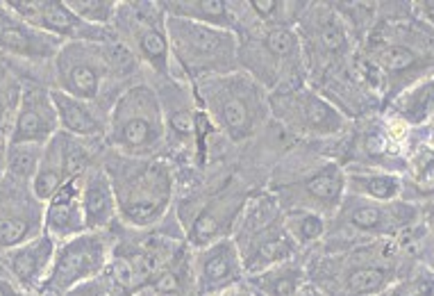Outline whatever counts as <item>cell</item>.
Instances as JSON below:
<instances>
[{
    "label": "cell",
    "instance_id": "cell-1",
    "mask_svg": "<svg viewBox=\"0 0 434 296\" xmlns=\"http://www.w3.org/2000/svg\"><path fill=\"white\" fill-rule=\"evenodd\" d=\"M137 60L126 46L111 41H66L53 60L55 89L111 107L130 85Z\"/></svg>",
    "mask_w": 434,
    "mask_h": 296
},
{
    "label": "cell",
    "instance_id": "cell-2",
    "mask_svg": "<svg viewBox=\"0 0 434 296\" xmlns=\"http://www.w3.org/2000/svg\"><path fill=\"white\" fill-rule=\"evenodd\" d=\"M102 166L116 199L118 221L130 228H155L175 199V173L164 157H126L107 151Z\"/></svg>",
    "mask_w": 434,
    "mask_h": 296
},
{
    "label": "cell",
    "instance_id": "cell-3",
    "mask_svg": "<svg viewBox=\"0 0 434 296\" xmlns=\"http://www.w3.org/2000/svg\"><path fill=\"white\" fill-rule=\"evenodd\" d=\"M232 12L239 34V69L257 80L269 94L305 85L307 69L296 27L255 23L243 16L239 3H232Z\"/></svg>",
    "mask_w": 434,
    "mask_h": 296
},
{
    "label": "cell",
    "instance_id": "cell-4",
    "mask_svg": "<svg viewBox=\"0 0 434 296\" xmlns=\"http://www.w3.org/2000/svg\"><path fill=\"white\" fill-rule=\"evenodd\" d=\"M198 105L232 144L252 140L271 119L269 91L246 71L194 82Z\"/></svg>",
    "mask_w": 434,
    "mask_h": 296
},
{
    "label": "cell",
    "instance_id": "cell-5",
    "mask_svg": "<svg viewBox=\"0 0 434 296\" xmlns=\"http://www.w3.org/2000/svg\"><path fill=\"white\" fill-rule=\"evenodd\" d=\"M105 144L126 157H162L166 119L162 100L150 82H130L109 107Z\"/></svg>",
    "mask_w": 434,
    "mask_h": 296
},
{
    "label": "cell",
    "instance_id": "cell-6",
    "mask_svg": "<svg viewBox=\"0 0 434 296\" xmlns=\"http://www.w3.org/2000/svg\"><path fill=\"white\" fill-rule=\"evenodd\" d=\"M230 237L237 244L246 276L266 271L298 253L287 233L285 210L269 189L248 194Z\"/></svg>",
    "mask_w": 434,
    "mask_h": 296
},
{
    "label": "cell",
    "instance_id": "cell-7",
    "mask_svg": "<svg viewBox=\"0 0 434 296\" xmlns=\"http://www.w3.org/2000/svg\"><path fill=\"white\" fill-rule=\"evenodd\" d=\"M269 191L285 212L307 210L330 219L346 196V171L330 160L289 155L273 171Z\"/></svg>",
    "mask_w": 434,
    "mask_h": 296
},
{
    "label": "cell",
    "instance_id": "cell-8",
    "mask_svg": "<svg viewBox=\"0 0 434 296\" xmlns=\"http://www.w3.org/2000/svg\"><path fill=\"white\" fill-rule=\"evenodd\" d=\"M166 32L173 67L184 80L198 82L239 71V34L234 30L166 16Z\"/></svg>",
    "mask_w": 434,
    "mask_h": 296
},
{
    "label": "cell",
    "instance_id": "cell-9",
    "mask_svg": "<svg viewBox=\"0 0 434 296\" xmlns=\"http://www.w3.org/2000/svg\"><path fill=\"white\" fill-rule=\"evenodd\" d=\"M111 32L157 78H175L166 14L159 3H118Z\"/></svg>",
    "mask_w": 434,
    "mask_h": 296
},
{
    "label": "cell",
    "instance_id": "cell-10",
    "mask_svg": "<svg viewBox=\"0 0 434 296\" xmlns=\"http://www.w3.org/2000/svg\"><path fill=\"white\" fill-rule=\"evenodd\" d=\"M111 237L109 233H82L60 242L55 248L50 271L39 296H69L71 292L98 281L109 269Z\"/></svg>",
    "mask_w": 434,
    "mask_h": 296
},
{
    "label": "cell",
    "instance_id": "cell-11",
    "mask_svg": "<svg viewBox=\"0 0 434 296\" xmlns=\"http://www.w3.org/2000/svg\"><path fill=\"white\" fill-rule=\"evenodd\" d=\"M271 119L298 140H320L344 130L346 119L325 96L305 85L269 94Z\"/></svg>",
    "mask_w": 434,
    "mask_h": 296
},
{
    "label": "cell",
    "instance_id": "cell-12",
    "mask_svg": "<svg viewBox=\"0 0 434 296\" xmlns=\"http://www.w3.org/2000/svg\"><path fill=\"white\" fill-rule=\"evenodd\" d=\"M93 164H96L93 142H84L60 130L43 146L32 189L46 203L55 191H60L64 184L78 180Z\"/></svg>",
    "mask_w": 434,
    "mask_h": 296
},
{
    "label": "cell",
    "instance_id": "cell-13",
    "mask_svg": "<svg viewBox=\"0 0 434 296\" xmlns=\"http://www.w3.org/2000/svg\"><path fill=\"white\" fill-rule=\"evenodd\" d=\"M43 235V201L30 182L5 175L0 180V251Z\"/></svg>",
    "mask_w": 434,
    "mask_h": 296
},
{
    "label": "cell",
    "instance_id": "cell-14",
    "mask_svg": "<svg viewBox=\"0 0 434 296\" xmlns=\"http://www.w3.org/2000/svg\"><path fill=\"white\" fill-rule=\"evenodd\" d=\"M9 9L34 25L36 30L55 36L60 41H111V27H96L84 23L71 12L66 0H14L7 3Z\"/></svg>",
    "mask_w": 434,
    "mask_h": 296
},
{
    "label": "cell",
    "instance_id": "cell-15",
    "mask_svg": "<svg viewBox=\"0 0 434 296\" xmlns=\"http://www.w3.org/2000/svg\"><path fill=\"white\" fill-rule=\"evenodd\" d=\"M191 278L196 296H216L246 281L241 255L232 237L216 239L203 248H196L191 262Z\"/></svg>",
    "mask_w": 434,
    "mask_h": 296
},
{
    "label": "cell",
    "instance_id": "cell-16",
    "mask_svg": "<svg viewBox=\"0 0 434 296\" xmlns=\"http://www.w3.org/2000/svg\"><path fill=\"white\" fill-rule=\"evenodd\" d=\"M60 133L50 89L43 85H25L18 96L16 114L9 130V144H46Z\"/></svg>",
    "mask_w": 434,
    "mask_h": 296
},
{
    "label": "cell",
    "instance_id": "cell-17",
    "mask_svg": "<svg viewBox=\"0 0 434 296\" xmlns=\"http://www.w3.org/2000/svg\"><path fill=\"white\" fill-rule=\"evenodd\" d=\"M248 194H237L234 189H223L221 194L198 203L187 221V239L196 248H203L216 239L230 237L237 217L246 203Z\"/></svg>",
    "mask_w": 434,
    "mask_h": 296
},
{
    "label": "cell",
    "instance_id": "cell-18",
    "mask_svg": "<svg viewBox=\"0 0 434 296\" xmlns=\"http://www.w3.org/2000/svg\"><path fill=\"white\" fill-rule=\"evenodd\" d=\"M55 248H57V242H53L48 235H39L21 246L0 251V262L23 294H39L46 276L50 271Z\"/></svg>",
    "mask_w": 434,
    "mask_h": 296
},
{
    "label": "cell",
    "instance_id": "cell-19",
    "mask_svg": "<svg viewBox=\"0 0 434 296\" xmlns=\"http://www.w3.org/2000/svg\"><path fill=\"white\" fill-rule=\"evenodd\" d=\"M60 39L36 30L18 16L7 3H0V53L27 62H53L62 48Z\"/></svg>",
    "mask_w": 434,
    "mask_h": 296
},
{
    "label": "cell",
    "instance_id": "cell-20",
    "mask_svg": "<svg viewBox=\"0 0 434 296\" xmlns=\"http://www.w3.org/2000/svg\"><path fill=\"white\" fill-rule=\"evenodd\" d=\"M50 98H53L55 112H57L62 133L93 144L100 140L105 142L109 107L93 103V100L69 96L57 89H50Z\"/></svg>",
    "mask_w": 434,
    "mask_h": 296
},
{
    "label": "cell",
    "instance_id": "cell-21",
    "mask_svg": "<svg viewBox=\"0 0 434 296\" xmlns=\"http://www.w3.org/2000/svg\"><path fill=\"white\" fill-rule=\"evenodd\" d=\"M80 203L87 230L109 233V228L118 219V212L109 175L100 160L80 175Z\"/></svg>",
    "mask_w": 434,
    "mask_h": 296
},
{
    "label": "cell",
    "instance_id": "cell-22",
    "mask_svg": "<svg viewBox=\"0 0 434 296\" xmlns=\"http://www.w3.org/2000/svg\"><path fill=\"white\" fill-rule=\"evenodd\" d=\"M87 233L84 212L80 203V178L64 184L60 191L43 203V235L53 242H66L71 237Z\"/></svg>",
    "mask_w": 434,
    "mask_h": 296
},
{
    "label": "cell",
    "instance_id": "cell-23",
    "mask_svg": "<svg viewBox=\"0 0 434 296\" xmlns=\"http://www.w3.org/2000/svg\"><path fill=\"white\" fill-rule=\"evenodd\" d=\"M246 285L257 296H300L307 285V262L291 257L262 274L246 276Z\"/></svg>",
    "mask_w": 434,
    "mask_h": 296
},
{
    "label": "cell",
    "instance_id": "cell-24",
    "mask_svg": "<svg viewBox=\"0 0 434 296\" xmlns=\"http://www.w3.org/2000/svg\"><path fill=\"white\" fill-rule=\"evenodd\" d=\"M159 5L166 16L214 27H228V30L237 32V18H234L230 0H166Z\"/></svg>",
    "mask_w": 434,
    "mask_h": 296
},
{
    "label": "cell",
    "instance_id": "cell-25",
    "mask_svg": "<svg viewBox=\"0 0 434 296\" xmlns=\"http://www.w3.org/2000/svg\"><path fill=\"white\" fill-rule=\"evenodd\" d=\"M339 226H351L355 230H384L391 226L389 210L377 206L375 201H364V199H346L339 206Z\"/></svg>",
    "mask_w": 434,
    "mask_h": 296
},
{
    "label": "cell",
    "instance_id": "cell-26",
    "mask_svg": "<svg viewBox=\"0 0 434 296\" xmlns=\"http://www.w3.org/2000/svg\"><path fill=\"white\" fill-rule=\"evenodd\" d=\"M346 191L386 203L400 194V180L389 173H346Z\"/></svg>",
    "mask_w": 434,
    "mask_h": 296
},
{
    "label": "cell",
    "instance_id": "cell-27",
    "mask_svg": "<svg viewBox=\"0 0 434 296\" xmlns=\"http://www.w3.org/2000/svg\"><path fill=\"white\" fill-rule=\"evenodd\" d=\"M285 226L296 248H307L311 244H316L327 233V219L307 210L285 212Z\"/></svg>",
    "mask_w": 434,
    "mask_h": 296
},
{
    "label": "cell",
    "instance_id": "cell-28",
    "mask_svg": "<svg viewBox=\"0 0 434 296\" xmlns=\"http://www.w3.org/2000/svg\"><path fill=\"white\" fill-rule=\"evenodd\" d=\"M43 146L41 144H9L7 142V173L5 175L32 184L36 166H39L41 153H43Z\"/></svg>",
    "mask_w": 434,
    "mask_h": 296
},
{
    "label": "cell",
    "instance_id": "cell-29",
    "mask_svg": "<svg viewBox=\"0 0 434 296\" xmlns=\"http://www.w3.org/2000/svg\"><path fill=\"white\" fill-rule=\"evenodd\" d=\"M75 16L96 27H111L116 16V0H66Z\"/></svg>",
    "mask_w": 434,
    "mask_h": 296
},
{
    "label": "cell",
    "instance_id": "cell-30",
    "mask_svg": "<svg viewBox=\"0 0 434 296\" xmlns=\"http://www.w3.org/2000/svg\"><path fill=\"white\" fill-rule=\"evenodd\" d=\"M414 62H416V55H414L407 46H386V48H382L380 55H377V64H380V69H384L386 73L407 71Z\"/></svg>",
    "mask_w": 434,
    "mask_h": 296
},
{
    "label": "cell",
    "instance_id": "cell-31",
    "mask_svg": "<svg viewBox=\"0 0 434 296\" xmlns=\"http://www.w3.org/2000/svg\"><path fill=\"white\" fill-rule=\"evenodd\" d=\"M428 294V283L426 281H409L400 285V288L391 290L386 296H426Z\"/></svg>",
    "mask_w": 434,
    "mask_h": 296
},
{
    "label": "cell",
    "instance_id": "cell-32",
    "mask_svg": "<svg viewBox=\"0 0 434 296\" xmlns=\"http://www.w3.org/2000/svg\"><path fill=\"white\" fill-rule=\"evenodd\" d=\"M216 296H257V294H255L246 285V281H243L241 285H237V288H232V290L223 292V294H216Z\"/></svg>",
    "mask_w": 434,
    "mask_h": 296
},
{
    "label": "cell",
    "instance_id": "cell-33",
    "mask_svg": "<svg viewBox=\"0 0 434 296\" xmlns=\"http://www.w3.org/2000/svg\"><path fill=\"white\" fill-rule=\"evenodd\" d=\"M7 173V142H0V180Z\"/></svg>",
    "mask_w": 434,
    "mask_h": 296
},
{
    "label": "cell",
    "instance_id": "cell-34",
    "mask_svg": "<svg viewBox=\"0 0 434 296\" xmlns=\"http://www.w3.org/2000/svg\"><path fill=\"white\" fill-rule=\"evenodd\" d=\"M27 296H39V294H27Z\"/></svg>",
    "mask_w": 434,
    "mask_h": 296
}]
</instances>
